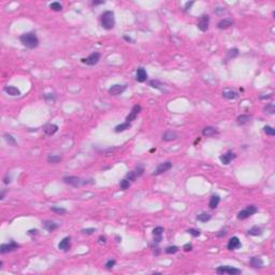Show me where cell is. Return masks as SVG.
I'll return each mask as SVG.
<instances>
[{"instance_id":"6da1fadb","label":"cell","mask_w":275,"mask_h":275,"mask_svg":"<svg viewBox=\"0 0 275 275\" xmlns=\"http://www.w3.org/2000/svg\"><path fill=\"white\" fill-rule=\"evenodd\" d=\"M19 41L24 46L29 50H33L39 45V39L35 33H26L19 37Z\"/></svg>"},{"instance_id":"7a4b0ae2","label":"cell","mask_w":275,"mask_h":275,"mask_svg":"<svg viewBox=\"0 0 275 275\" xmlns=\"http://www.w3.org/2000/svg\"><path fill=\"white\" fill-rule=\"evenodd\" d=\"M101 25L105 30H111L115 26V17L112 11H105L101 15Z\"/></svg>"},{"instance_id":"3957f363","label":"cell","mask_w":275,"mask_h":275,"mask_svg":"<svg viewBox=\"0 0 275 275\" xmlns=\"http://www.w3.org/2000/svg\"><path fill=\"white\" fill-rule=\"evenodd\" d=\"M257 212H258V208H257V206H255V205H248L246 208H244V210L240 211V212L238 213V219H240V220L247 219L248 217H250L252 215L256 214Z\"/></svg>"},{"instance_id":"277c9868","label":"cell","mask_w":275,"mask_h":275,"mask_svg":"<svg viewBox=\"0 0 275 275\" xmlns=\"http://www.w3.org/2000/svg\"><path fill=\"white\" fill-rule=\"evenodd\" d=\"M216 273L217 274H229V275H238L241 274L242 271L240 269L233 268L230 266H220L216 269Z\"/></svg>"},{"instance_id":"5b68a950","label":"cell","mask_w":275,"mask_h":275,"mask_svg":"<svg viewBox=\"0 0 275 275\" xmlns=\"http://www.w3.org/2000/svg\"><path fill=\"white\" fill-rule=\"evenodd\" d=\"M99 60H100V53H98V52H94V53L90 54L88 57L82 58L81 61L83 64H85V65H87V66H95V65H97V64L99 63Z\"/></svg>"},{"instance_id":"8992f818","label":"cell","mask_w":275,"mask_h":275,"mask_svg":"<svg viewBox=\"0 0 275 275\" xmlns=\"http://www.w3.org/2000/svg\"><path fill=\"white\" fill-rule=\"evenodd\" d=\"M208 24H210V16L208 14H203L199 17L198 23H197V27L201 31H206L208 29Z\"/></svg>"},{"instance_id":"52a82bcc","label":"cell","mask_w":275,"mask_h":275,"mask_svg":"<svg viewBox=\"0 0 275 275\" xmlns=\"http://www.w3.org/2000/svg\"><path fill=\"white\" fill-rule=\"evenodd\" d=\"M63 180L66 183V184H69V185L73 186V187H77L80 185H85L86 182H83L80 177L77 176H65L63 178Z\"/></svg>"},{"instance_id":"ba28073f","label":"cell","mask_w":275,"mask_h":275,"mask_svg":"<svg viewBox=\"0 0 275 275\" xmlns=\"http://www.w3.org/2000/svg\"><path fill=\"white\" fill-rule=\"evenodd\" d=\"M19 247V245L16 242L11 241V242L8 243V244H2V245L0 246V253L2 255H5V254H7V253H11V252H14V250H16Z\"/></svg>"},{"instance_id":"9c48e42d","label":"cell","mask_w":275,"mask_h":275,"mask_svg":"<svg viewBox=\"0 0 275 275\" xmlns=\"http://www.w3.org/2000/svg\"><path fill=\"white\" fill-rule=\"evenodd\" d=\"M171 168H172V162L171 161L162 162V163L158 164V167L156 168L155 171H154V173H153V175H160V174L164 173V172L169 171Z\"/></svg>"},{"instance_id":"30bf717a","label":"cell","mask_w":275,"mask_h":275,"mask_svg":"<svg viewBox=\"0 0 275 275\" xmlns=\"http://www.w3.org/2000/svg\"><path fill=\"white\" fill-rule=\"evenodd\" d=\"M127 88L126 85H120V84H115V85L111 86L109 88V94L111 96H118L120 95L122 93H124Z\"/></svg>"},{"instance_id":"8fae6325","label":"cell","mask_w":275,"mask_h":275,"mask_svg":"<svg viewBox=\"0 0 275 275\" xmlns=\"http://www.w3.org/2000/svg\"><path fill=\"white\" fill-rule=\"evenodd\" d=\"M141 110H142V108H141V105H139V104L133 105V108L131 109V112H130V113L127 115V117H126V122H127V123H131L132 120L136 119V117L138 116V114L141 112Z\"/></svg>"},{"instance_id":"7c38bea8","label":"cell","mask_w":275,"mask_h":275,"mask_svg":"<svg viewBox=\"0 0 275 275\" xmlns=\"http://www.w3.org/2000/svg\"><path fill=\"white\" fill-rule=\"evenodd\" d=\"M235 157H236V155L234 154V153H232V152H230V150H228L227 153H225V154H222V155L220 156L219 160L222 161V164L227 166V164L230 163V162H231Z\"/></svg>"},{"instance_id":"4fadbf2b","label":"cell","mask_w":275,"mask_h":275,"mask_svg":"<svg viewBox=\"0 0 275 275\" xmlns=\"http://www.w3.org/2000/svg\"><path fill=\"white\" fill-rule=\"evenodd\" d=\"M241 246H242V244H241L240 239L238 236H233V238H231L229 240L227 247H228L229 250H235V249H239Z\"/></svg>"},{"instance_id":"5bb4252c","label":"cell","mask_w":275,"mask_h":275,"mask_svg":"<svg viewBox=\"0 0 275 275\" xmlns=\"http://www.w3.org/2000/svg\"><path fill=\"white\" fill-rule=\"evenodd\" d=\"M136 80L139 83H143L147 80V73H146V70L144 68L140 67L136 69Z\"/></svg>"},{"instance_id":"9a60e30c","label":"cell","mask_w":275,"mask_h":275,"mask_svg":"<svg viewBox=\"0 0 275 275\" xmlns=\"http://www.w3.org/2000/svg\"><path fill=\"white\" fill-rule=\"evenodd\" d=\"M162 233H163V228L162 227H156L153 230V234H154V243L155 244H159L162 240Z\"/></svg>"},{"instance_id":"2e32d148","label":"cell","mask_w":275,"mask_h":275,"mask_svg":"<svg viewBox=\"0 0 275 275\" xmlns=\"http://www.w3.org/2000/svg\"><path fill=\"white\" fill-rule=\"evenodd\" d=\"M222 97L226 98V99H229V100H234L239 97V94L236 93L235 90L231 89V88H226V89L222 91Z\"/></svg>"},{"instance_id":"e0dca14e","label":"cell","mask_w":275,"mask_h":275,"mask_svg":"<svg viewBox=\"0 0 275 275\" xmlns=\"http://www.w3.org/2000/svg\"><path fill=\"white\" fill-rule=\"evenodd\" d=\"M70 238L69 236H66V238H64L63 240L60 241V243L58 244V248H59L60 250H64V252H67V250L70 249V247H71V242H70Z\"/></svg>"},{"instance_id":"ac0fdd59","label":"cell","mask_w":275,"mask_h":275,"mask_svg":"<svg viewBox=\"0 0 275 275\" xmlns=\"http://www.w3.org/2000/svg\"><path fill=\"white\" fill-rule=\"evenodd\" d=\"M43 131L46 136H53L58 131V126L55 124H47L43 127Z\"/></svg>"},{"instance_id":"d6986e66","label":"cell","mask_w":275,"mask_h":275,"mask_svg":"<svg viewBox=\"0 0 275 275\" xmlns=\"http://www.w3.org/2000/svg\"><path fill=\"white\" fill-rule=\"evenodd\" d=\"M178 138V134L176 133L175 131H172V130H168L166 131L163 134H162V140L167 142H170V141H174Z\"/></svg>"},{"instance_id":"ffe728a7","label":"cell","mask_w":275,"mask_h":275,"mask_svg":"<svg viewBox=\"0 0 275 275\" xmlns=\"http://www.w3.org/2000/svg\"><path fill=\"white\" fill-rule=\"evenodd\" d=\"M3 90H5L8 95L12 96V97H16V96L21 95V90L17 87H15V86H5L3 88Z\"/></svg>"},{"instance_id":"44dd1931","label":"cell","mask_w":275,"mask_h":275,"mask_svg":"<svg viewBox=\"0 0 275 275\" xmlns=\"http://www.w3.org/2000/svg\"><path fill=\"white\" fill-rule=\"evenodd\" d=\"M43 228L49 232H53L55 231L56 229H58V225L56 222H52V220H45L43 222Z\"/></svg>"},{"instance_id":"7402d4cb","label":"cell","mask_w":275,"mask_h":275,"mask_svg":"<svg viewBox=\"0 0 275 275\" xmlns=\"http://www.w3.org/2000/svg\"><path fill=\"white\" fill-rule=\"evenodd\" d=\"M202 134H203L204 136H206V138H210V136L218 134V131H217V129L214 127H205V128H203V130H202Z\"/></svg>"},{"instance_id":"603a6c76","label":"cell","mask_w":275,"mask_h":275,"mask_svg":"<svg viewBox=\"0 0 275 275\" xmlns=\"http://www.w3.org/2000/svg\"><path fill=\"white\" fill-rule=\"evenodd\" d=\"M232 24H233L232 19H222V21L218 22L217 27L219 28V29H227V28H229L230 26H232Z\"/></svg>"},{"instance_id":"cb8c5ba5","label":"cell","mask_w":275,"mask_h":275,"mask_svg":"<svg viewBox=\"0 0 275 275\" xmlns=\"http://www.w3.org/2000/svg\"><path fill=\"white\" fill-rule=\"evenodd\" d=\"M220 202V198L219 196H217V194H213L212 197L210 198V202H208V206H210L211 208H216L218 206V204H219Z\"/></svg>"},{"instance_id":"d4e9b609","label":"cell","mask_w":275,"mask_h":275,"mask_svg":"<svg viewBox=\"0 0 275 275\" xmlns=\"http://www.w3.org/2000/svg\"><path fill=\"white\" fill-rule=\"evenodd\" d=\"M250 266L255 269H258V268H261L263 266V261H262V259L260 257H253L250 259Z\"/></svg>"},{"instance_id":"484cf974","label":"cell","mask_w":275,"mask_h":275,"mask_svg":"<svg viewBox=\"0 0 275 275\" xmlns=\"http://www.w3.org/2000/svg\"><path fill=\"white\" fill-rule=\"evenodd\" d=\"M3 138H5V142H7L9 145H11V146L17 145V142H16V140H15V138H13V136H11L10 133H5L3 134Z\"/></svg>"},{"instance_id":"4316f807","label":"cell","mask_w":275,"mask_h":275,"mask_svg":"<svg viewBox=\"0 0 275 275\" xmlns=\"http://www.w3.org/2000/svg\"><path fill=\"white\" fill-rule=\"evenodd\" d=\"M131 127V124L130 123H123V124H120V125H117L115 127V132H117V133H119V132H124L126 131L127 129H129V128Z\"/></svg>"},{"instance_id":"83f0119b","label":"cell","mask_w":275,"mask_h":275,"mask_svg":"<svg viewBox=\"0 0 275 275\" xmlns=\"http://www.w3.org/2000/svg\"><path fill=\"white\" fill-rule=\"evenodd\" d=\"M249 120H250V116L249 115H245V114H243V115L238 116V118H236V123H238L239 125H245V124H247Z\"/></svg>"},{"instance_id":"f1b7e54d","label":"cell","mask_w":275,"mask_h":275,"mask_svg":"<svg viewBox=\"0 0 275 275\" xmlns=\"http://www.w3.org/2000/svg\"><path fill=\"white\" fill-rule=\"evenodd\" d=\"M247 233L249 234V235H253V236H258V235H261L262 234V230H261V228L255 226V227H253L252 229L248 230Z\"/></svg>"},{"instance_id":"f546056e","label":"cell","mask_w":275,"mask_h":275,"mask_svg":"<svg viewBox=\"0 0 275 275\" xmlns=\"http://www.w3.org/2000/svg\"><path fill=\"white\" fill-rule=\"evenodd\" d=\"M211 217H212V216H211L208 213L203 212V213H201V214H199V215L197 216V219L199 220V222H208V220L211 219Z\"/></svg>"},{"instance_id":"4dcf8cb0","label":"cell","mask_w":275,"mask_h":275,"mask_svg":"<svg viewBox=\"0 0 275 275\" xmlns=\"http://www.w3.org/2000/svg\"><path fill=\"white\" fill-rule=\"evenodd\" d=\"M238 55H239V50L236 49V47H233V49L229 50L228 53H227V59H231V58H235Z\"/></svg>"},{"instance_id":"1f68e13d","label":"cell","mask_w":275,"mask_h":275,"mask_svg":"<svg viewBox=\"0 0 275 275\" xmlns=\"http://www.w3.org/2000/svg\"><path fill=\"white\" fill-rule=\"evenodd\" d=\"M60 160H61V156L59 155H50L47 157V161L50 163H58Z\"/></svg>"},{"instance_id":"d6a6232c","label":"cell","mask_w":275,"mask_h":275,"mask_svg":"<svg viewBox=\"0 0 275 275\" xmlns=\"http://www.w3.org/2000/svg\"><path fill=\"white\" fill-rule=\"evenodd\" d=\"M264 113H268V114H274L275 113V105L273 103H269L266 104V106H264V109H263Z\"/></svg>"},{"instance_id":"836d02e7","label":"cell","mask_w":275,"mask_h":275,"mask_svg":"<svg viewBox=\"0 0 275 275\" xmlns=\"http://www.w3.org/2000/svg\"><path fill=\"white\" fill-rule=\"evenodd\" d=\"M50 9L53 10V11H55V12H60L63 10V5H60L59 2H52L51 5H50Z\"/></svg>"},{"instance_id":"e575fe53","label":"cell","mask_w":275,"mask_h":275,"mask_svg":"<svg viewBox=\"0 0 275 275\" xmlns=\"http://www.w3.org/2000/svg\"><path fill=\"white\" fill-rule=\"evenodd\" d=\"M51 211H52V212H54V213H57V214H60V215H61V214H66V213H67V210H66V208H59V206H52Z\"/></svg>"},{"instance_id":"d590c367","label":"cell","mask_w":275,"mask_h":275,"mask_svg":"<svg viewBox=\"0 0 275 275\" xmlns=\"http://www.w3.org/2000/svg\"><path fill=\"white\" fill-rule=\"evenodd\" d=\"M119 186H120V189L126 190L130 187V182L127 180V178H124V180L119 183Z\"/></svg>"},{"instance_id":"8d00e7d4","label":"cell","mask_w":275,"mask_h":275,"mask_svg":"<svg viewBox=\"0 0 275 275\" xmlns=\"http://www.w3.org/2000/svg\"><path fill=\"white\" fill-rule=\"evenodd\" d=\"M263 131L266 132L268 136H275V130L273 127H271V126H266V127L263 128Z\"/></svg>"},{"instance_id":"74e56055","label":"cell","mask_w":275,"mask_h":275,"mask_svg":"<svg viewBox=\"0 0 275 275\" xmlns=\"http://www.w3.org/2000/svg\"><path fill=\"white\" fill-rule=\"evenodd\" d=\"M150 85L152 86V87L157 88V89H161V90H162V88L160 87V86H163L161 83H160V82L155 81V80H152V81H150Z\"/></svg>"},{"instance_id":"f35d334b","label":"cell","mask_w":275,"mask_h":275,"mask_svg":"<svg viewBox=\"0 0 275 275\" xmlns=\"http://www.w3.org/2000/svg\"><path fill=\"white\" fill-rule=\"evenodd\" d=\"M136 177H138V176H136V174L134 171L129 172V173L127 174V176H126V178H127L129 182H134V180H136Z\"/></svg>"},{"instance_id":"ab89813d","label":"cell","mask_w":275,"mask_h":275,"mask_svg":"<svg viewBox=\"0 0 275 275\" xmlns=\"http://www.w3.org/2000/svg\"><path fill=\"white\" fill-rule=\"evenodd\" d=\"M177 252H178L177 246H169V247L166 248L167 254H175V253H177Z\"/></svg>"},{"instance_id":"60d3db41","label":"cell","mask_w":275,"mask_h":275,"mask_svg":"<svg viewBox=\"0 0 275 275\" xmlns=\"http://www.w3.org/2000/svg\"><path fill=\"white\" fill-rule=\"evenodd\" d=\"M115 263H116V261L114 259H110V260H108V261L105 262V268L110 270V269H112L114 266H115Z\"/></svg>"},{"instance_id":"b9f144b4","label":"cell","mask_w":275,"mask_h":275,"mask_svg":"<svg viewBox=\"0 0 275 275\" xmlns=\"http://www.w3.org/2000/svg\"><path fill=\"white\" fill-rule=\"evenodd\" d=\"M188 233L191 234L192 236H194V238H197V236H199L200 234H201V232L199 231V230H196V229H188Z\"/></svg>"},{"instance_id":"7bdbcfd3","label":"cell","mask_w":275,"mask_h":275,"mask_svg":"<svg viewBox=\"0 0 275 275\" xmlns=\"http://www.w3.org/2000/svg\"><path fill=\"white\" fill-rule=\"evenodd\" d=\"M134 172H136V176H138V177H139V176H141L142 174H143V172H144L143 167L138 166V167H136V169L134 170Z\"/></svg>"},{"instance_id":"ee69618b","label":"cell","mask_w":275,"mask_h":275,"mask_svg":"<svg viewBox=\"0 0 275 275\" xmlns=\"http://www.w3.org/2000/svg\"><path fill=\"white\" fill-rule=\"evenodd\" d=\"M95 231H96V229H94V228L83 229V230H82V232H83L84 234H91V233H94Z\"/></svg>"},{"instance_id":"f6af8a7d","label":"cell","mask_w":275,"mask_h":275,"mask_svg":"<svg viewBox=\"0 0 275 275\" xmlns=\"http://www.w3.org/2000/svg\"><path fill=\"white\" fill-rule=\"evenodd\" d=\"M44 98L46 100H52V101H55V96L53 94H46V95H44Z\"/></svg>"},{"instance_id":"bcb514c9","label":"cell","mask_w":275,"mask_h":275,"mask_svg":"<svg viewBox=\"0 0 275 275\" xmlns=\"http://www.w3.org/2000/svg\"><path fill=\"white\" fill-rule=\"evenodd\" d=\"M183 248H184V250H185V252H190V250L192 249V245L188 243V244H185Z\"/></svg>"},{"instance_id":"7dc6e473","label":"cell","mask_w":275,"mask_h":275,"mask_svg":"<svg viewBox=\"0 0 275 275\" xmlns=\"http://www.w3.org/2000/svg\"><path fill=\"white\" fill-rule=\"evenodd\" d=\"M27 234H28V235H30V236L33 235V234H35V235H37V234H38V230H37V229H31V230H29V231L27 232Z\"/></svg>"},{"instance_id":"c3c4849f","label":"cell","mask_w":275,"mask_h":275,"mask_svg":"<svg viewBox=\"0 0 275 275\" xmlns=\"http://www.w3.org/2000/svg\"><path fill=\"white\" fill-rule=\"evenodd\" d=\"M194 5V1H190V2H187L185 5V7H184V10H185V11H187V10H189L190 8H191V5Z\"/></svg>"},{"instance_id":"681fc988","label":"cell","mask_w":275,"mask_h":275,"mask_svg":"<svg viewBox=\"0 0 275 275\" xmlns=\"http://www.w3.org/2000/svg\"><path fill=\"white\" fill-rule=\"evenodd\" d=\"M10 182H11V180H10V176H9V174H7L5 177L3 178V183H5V185H8V184H10Z\"/></svg>"},{"instance_id":"f907efd6","label":"cell","mask_w":275,"mask_h":275,"mask_svg":"<svg viewBox=\"0 0 275 275\" xmlns=\"http://www.w3.org/2000/svg\"><path fill=\"white\" fill-rule=\"evenodd\" d=\"M102 3H104V1H95V0H94L93 2H91V5H102Z\"/></svg>"},{"instance_id":"816d5d0a","label":"cell","mask_w":275,"mask_h":275,"mask_svg":"<svg viewBox=\"0 0 275 275\" xmlns=\"http://www.w3.org/2000/svg\"><path fill=\"white\" fill-rule=\"evenodd\" d=\"M5 192H7V190H2V191H1V194H0V199H1V200L5 199Z\"/></svg>"},{"instance_id":"f5cc1de1","label":"cell","mask_w":275,"mask_h":275,"mask_svg":"<svg viewBox=\"0 0 275 275\" xmlns=\"http://www.w3.org/2000/svg\"><path fill=\"white\" fill-rule=\"evenodd\" d=\"M105 242H106L105 238H104V236H100V238H99V243H101V244H102V243H103V244H105Z\"/></svg>"},{"instance_id":"db71d44e","label":"cell","mask_w":275,"mask_h":275,"mask_svg":"<svg viewBox=\"0 0 275 275\" xmlns=\"http://www.w3.org/2000/svg\"><path fill=\"white\" fill-rule=\"evenodd\" d=\"M219 232L220 233H217V236H225L226 235V233H227L226 230H224V231H219Z\"/></svg>"},{"instance_id":"11a10c76","label":"cell","mask_w":275,"mask_h":275,"mask_svg":"<svg viewBox=\"0 0 275 275\" xmlns=\"http://www.w3.org/2000/svg\"><path fill=\"white\" fill-rule=\"evenodd\" d=\"M124 39H125V40H126V41H132V40H131V39H130V38H129V37H127V36H124Z\"/></svg>"}]
</instances>
